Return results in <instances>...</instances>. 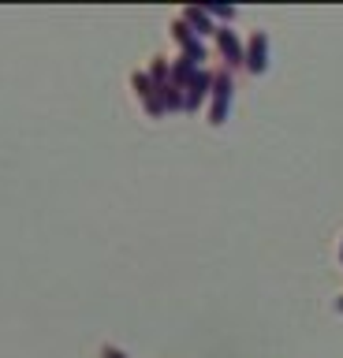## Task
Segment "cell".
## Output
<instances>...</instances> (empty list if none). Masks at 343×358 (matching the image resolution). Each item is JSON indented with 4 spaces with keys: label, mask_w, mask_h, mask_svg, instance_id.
Returning <instances> with one entry per match:
<instances>
[{
    "label": "cell",
    "mask_w": 343,
    "mask_h": 358,
    "mask_svg": "<svg viewBox=\"0 0 343 358\" xmlns=\"http://www.w3.org/2000/svg\"><path fill=\"white\" fill-rule=\"evenodd\" d=\"M231 71H213V94H209V123L220 127V123L228 120V105H231Z\"/></svg>",
    "instance_id": "6da1fadb"
},
{
    "label": "cell",
    "mask_w": 343,
    "mask_h": 358,
    "mask_svg": "<svg viewBox=\"0 0 343 358\" xmlns=\"http://www.w3.org/2000/svg\"><path fill=\"white\" fill-rule=\"evenodd\" d=\"M217 52L224 56L228 71H235V67H247V45L235 38V30H228V27L217 30Z\"/></svg>",
    "instance_id": "7a4b0ae2"
},
{
    "label": "cell",
    "mask_w": 343,
    "mask_h": 358,
    "mask_svg": "<svg viewBox=\"0 0 343 358\" xmlns=\"http://www.w3.org/2000/svg\"><path fill=\"white\" fill-rule=\"evenodd\" d=\"M172 38H175V45L183 49V56H187V60H194L198 67H202V60H205L209 52H205L202 38H198V34H194L191 27H187L183 19H175V22H172Z\"/></svg>",
    "instance_id": "3957f363"
},
{
    "label": "cell",
    "mask_w": 343,
    "mask_h": 358,
    "mask_svg": "<svg viewBox=\"0 0 343 358\" xmlns=\"http://www.w3.org/2000/svg\"><path fill=\"white\" fill-rule=\"evenodd\" d=\"M265 67H269V34L254 30L250 41H247V71L250 75H265Z\"/></svg>",
    "instance_id": "277c9868"
},
{
    "label": "cell",
    "mask_w": 343,
    "mask_h": 358,
    "mask_svg": "<svg viewBox=\"0 0 343 358\" xmlns=\"http://www.w3.org/2000/svg\"><path fill=\"white\" fill-rule=\"evenodd\" d=\"M209 94H213V71H205V67H202V71H198V75L191 78V86L183 90V97H187V112H198V108L205 105V97H209Z\"/></svg>",
    "instance_id": "5b68a950"
},
{
    "label": "cell",
    "mask_w": 343,
    "mask_h": 358,
    "mask_svg": "<svg viewBox=\"0 0 343 358\" xmlns=\"http://www.w3.org/2000/svg\"><path fill=\"white\" fill-rule=\"evenodd\" d=\"M180 19L198 34V38H205V34H213V38H217V30H220L217 22H213V15H209L205 8H198V4H187V8L180 11Z\"/></svg>",
    "instance_id": "8992f818"
},
{
    "label": "cell",
    "mask_w": 343,
    "mask_h": 358,
    "mask_svg": "<svg viewBox=\"0 0 343 358\" xmlns=\"http://www.w3.org/2000/svg\"><path fill=\"white\" fill-rule=\"evenodd\" d=\"M198 71H202V67H198L194 60H187V56L180 52V56H175V60H172V86L187 90V86H191V78H194Z\"/></svg>",
    "instance_id": "52a82bcc"
},
{
    "label": "cell",
    "mask_w": 343,
    "mask_h": 358,
    "mask_svg": "<svg viewBox=\"0 0 343 358\" xmlns=\"http://www.w3.org/2000/svg\"><path fill=\"white\" fill-rule=\"evenodd\" d=\"M157 97H161V105H164V112H187V97H183V90L180 86H161L157 90Z\"/></svg>",
    "instance_id": "ba28073f"
},
{
    "label": "cell",
    "mask_w": 343,
    "mask_h": 358,
    "mask_svg": "<svg viewBox=\"0 0 343 358\" xmlns=\"http://www.w3.org/2000/svg\"><path fill=\"white\" fill-rule=\"evenodd\" d=\"M149 78H153V86H168L172 83V60H164V56H153V64H149V71H146Z\"/></svg>",
    "instance_id": "9c48e42d"
},
{
    "label": "cell",
    "mask_w": 343,
    "mask_h": 358,
    "mask_svg": "<svg viewBox=\"0 0 343 358\" xmlns=\"http://www.w3.org/2000/svg\"><path fill=\"white\" fill-rule=\"evenodd\" d=\"M131 90H135L138 101H149L153 94H157V86H153V78H149L146 71H135V75H131Z\"/></svg>",
    "instance_id": "30bf717a"
},
{
    "label": "cell",
    "mask_w": 343,
    "mask_h": 358,
    "mask_svg": "<svg viewBox=\"0 0 343 358\" xmlns=\"http://www.w3.org/2000/svg\"><path fill=\"white\" fill-rule=\"evenodd\" d=\"M205 11L213 15V22H217V19H220V22H231V19H235V8H231V4H209Z\"/></svg>",
    "instance_id": "8fae6325"
},
{
    "label": "cell",
    "mask_w": 343,
    "mask_h": 358,
    "mask_svg": "<svg viewBox=\"0 0 343 358\" xmlns=\"http://www.w3.org/2000/svg\"><path fill=\"white\" fill-rule=\"evenodd\" d=\"M101 358H127L119 347H101Z\"/></svg>",
    "instance_id": "7c38bea8"
},
{
    "label": "cell",
    "mask_w": 343,
    "mask_h": 358,
    "mask_svg": "<svg viewBox=\"0 0 343 358\" xmlns=\"http://www.w3.org/2000/svg\"><path fill=\"white\" fill-rule=\"evenodd\" d=\"M336 313H343V295L336 299Z\"/></svg>",
    "instance_id": "4fadbf2b"
},
{
    "label": "cell",
    "mask_w": 343,
    "mask_h": 358,
    "mask_svg": "<svg viewBox=\"0 0 343 358\" xmlns=\"http://www.w3.org/2000/svg\"><path fill=\"white\" fill-rule=\"evenodd\" d=\"M340 262H343V246H340Z\"/></svg>",
    "instance_id": "5bb4252c"
}]
</instances>
